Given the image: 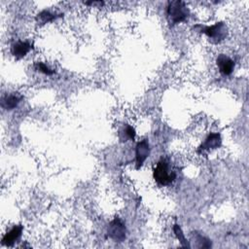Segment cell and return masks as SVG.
I'll use <instances>...</instances> for the list:
<instances>
[{
  "label": "cell",
  "instance_id": "1",
  "mask_svg": "<svg viewBox=\"0 0 249 249\" xmlns=\"http://www.w3.org/2000/svg\"><path fill=\"white\" fill-rule=\"evenodd\" d=\"M193 29L196 32L205 34L211 44H219L228 36V26L223 21L216 22L209 26L196 24L193 26Z\"/></svg>",
  "mask_w": 249,
  "mask_h": 249
},
{
  "label": "cell",
  "instance_id": "2",
  "mask_svg": "<svg viewBox=\"0 0 249 249\" xmlns=\"http://www.w3.org/2000/svg\"><path fill=\"white\" fill-rule=\"evenodd\" d=\"M153 177L160 186H167L176 179V172L171 168L166 159L160 160L153 168Z\"/></svg>",
  "mask_w": 249,
  "mask_h": 249
},
{
  "label": "cell",
  "instance_id": "3",
  "mask_svg": "<svg viewBox=\"0 0 249 249\" xmlns=\"http://www.w3.org/2000/svg\"><path fill=\"white\" fill-rule=\"evenodd\" d=\"M190 16V10L185 2L169 1L166 6V18L171 26L185 21Z\"/></svg>",
  "mask_w": 249,
  "mask_h": 249
},
{
  "label": "cell",
  "instance_id": "4",
  "mask_svg": "<svg viewBox=\"0 0 249 249\" xmlns=\"http://www.w3.org/2000/svg\"><path fill=\"white\" fill-rule=\"evenodd\" d=\"M107 235L115 242H123L125 239L126 228L125 224L121 218L115 217L109 223L107 228Z\"/></svg>",
  "mask_w": 249,
  "mask_h": 249
},
{
  "label": "cell",
  "instance_id": "5",
  "mask_svg": "<svg viewBox=\"0 0 249 249\" xmlns=\"http://www.w3.org/2000/svg\"><path fill=\"white\" fill-rule=\"evenodd\" d=\"M150 155V145L148 139H143L135 147V168L139 169Z\"/></svg>",
  "mask_w": 249,
  "mask_h": 249
},
{
  "label": "cell",
  "instance_id": "6",
  "mask_svg": "<svg viewBox=\"0 0 249 249\" xmlns=\"http://www.w3.org/2000/svg\"><path fill=\"white\" fill-rule=\"evenodd\" d=\"M23 100V95L18 91H13L4 94L1 97V107L7 111L16 109Z\"/></svg>",
  "mask_w": 249,
  "mask_h": 249
},
{
  "label": "cell",
  "instance_id": "7",
  "mask_svg": "<svg viewBox=\"0 0 249 249\" xmlns=\"http://www.w3.org/2000/svg\"><path fill=\"white\" fill-rule=\"evenodd\" d=\"M222 145V138L220 133L211 132L207 135V137L204 139V141L198 146L196 152L198 154H201L204 151L214 150L217 148H220Z\"/></svg>",
  "mask_w": 249,
  "mask_h": 249
},
{
  "label": "cell",
  "instance_id": "8",
  "mask_svg": "<svg viewBox=\"0 0 249 249\" xmlns=\"http://www.w3.org/2000/svg\"><path fill=\"white\" fill-rule=\"evenodd\" d=\"M33 49L29 41H16L11 45V53L16 59H21Z\"/></svg>",
  "mask_w": 249,
  "mask_h": 249
},
{
  "label": "cell",
  "instance_id": "9",
  "mask_svg": "<svg viewBox=\"0 0 249 249\" xmlns=\"http://www.w3.org/2000/svg\"><path fill=\"white\" fill-rule=\"evenodd\" d=\"M23 231V226L22 225H15L10 231H8L2 237L1 243L4 246L11 247L13 246L21 236Z\"/></svg>",
  "mask_w": 249,
  "mask_h": 249
},
{
  "label": "cell",
  "instance_id": "10",
  "mask_svg": "<svg viewBox=\"0 0 249 249\" xmlns=\"http://www.w3.org/2000/svg\"><path fill=\"white\" fill-rule=\"evenodd\" d=\"M216 64L219 69V72L224 76H229L233 72L234 61L228 56L227 54L220 53L216 58Z\"/></svg>",
  "mask_w": 249,
  "mask_h": 249
},
{
  "label": "cell",
  "instance_id": "11",
  "mask_svg": "<svg viewBox=\"0 0 249 249\" xmlns=\"http://www.w3.org/2000/svg\"><path fill=\"white\" fill-rule=\"evenodd\" d=\"M63 14H56V13H53L49 10H43L41 12H39L35 18L36 22L39 25H44L48 22H52L59 18H62Z\"/></svg>",
  "mask_w": 249,
  "mask_h": 249
},
{
  "label": "cell",
  "instance_id": "12",
  "mask_svg": "<svg viewBox=\"0 0 249 249\" xmlns=\"http://www.w3.org/2000/svg\"><path fill=\"white\" fill-rule=\"evenodd\" d=\"M135 129L133 126L129 124H124L120 130H119V138L121 142H126L127 140H133L135 137Z\"/></svg>",
  "mask_w": 249,
  "mask_h": 249
},
{
  "label": "cell",
  "instance_id": "13",
  "mask_svg": "<svg viewBox=\"0 0 249 249\" xmlns=\"http://www.w3.org/2000/svg\"><path fill=\"white\" fill-rule=\"evenodd\" d=\"M173 231H174L176 237L178 238V240L180 241V243H181V245H182L183 247H188V248L191 247L190 244H189V242H188V240L186 239V237H185V235H184V233H183V231H182L181 227H180L178 224H175V225L173 226Z\"/></svg>",
  "mask_w": 249,
  "mask_h": 249
},
{
  "label": "cell",
  "instance_id": "14",
  "mask_svg": "<svg viewBox=\"0 0 249 249\" xmlns=\"http://www.w3.org/2000/svg\"><path fill=\"white\" fill-rule=\"evenodd\" d=\"M195 235V240L197 242V247L199 248H209L211 247V240L207 237L197 233L196 231L192 232Z\"/></svg>",
  "mask_w": 249,
  "mask_h": 249
},
{
  "label": "cell",
  "instance_id": "15",
  "mask_svg": "<svg viewBox=\"0 0 249 249\" xmlns=\"http://www.w3.org/2000/svg\"><path fill=\"white\" fill-rule=\"evenodd\" d=\"M33 66H34V68L37 71H39V72H41V73H43L45 75H48V76H52V75H53L55 73V70L50 68L46 63L41 62V61L35 62Z\"/></svg>",
  "mask_w": 249,
  "mask_h": 249
},
{
  "label": "cell",
  "instance_id": "16",
  "mask_svg": "<svg viewBox=\"0 0 249 249\" xmlns=\"http://www.w3.org/2000/svg\"><path fill=\"white\" fill-rule=\"evenodd\" d=\"M85 4L95 6L96 8H101V6L104 5V2L103 1H91V2H85Z\"/></svg>",
  "mask_w": 249,
  "mask_h": 249
}]
</instances>
